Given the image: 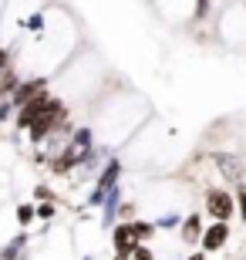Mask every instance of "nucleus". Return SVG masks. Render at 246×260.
Wrapping results in <instances>:
<instances>
[{
  "instance_id": "f257e3e1",
  "label": "nucleus",
  "mask_w": 246,
  "mask_h": 260,
  "mask_svg": "<svg viewBox=\"0 0 246 260\" xmlns=\"http://www.w3.org/2000/svg\"><path fill=\"white\" fill-rule=\"evenodd\" d=\"M64 122H67V108L54 98V102H51V105L44 108L38 118H34V125L27 128V132H30V142H34V145H44V142H48V135H54L57 128L64 125Z\"/></svg>"
},
{
  "instance_id": "f03ea898",
  "label": "nucleus",
  "mask_w": 246,
  "mask_h": 260,
  "mask_svg": "<svg viewBox=\"0 0 246 260\" xmlns=\"http://www.w3.org/2000/svg\"><path fill=\"white\" fill-rule=\"evenodd\" d=\"M206 213L213 216V220H223V223H229L233 220V213H236V196L229 193V189H206Z\"/></svg>"
},
{
  "instance_id": "7ed1b4c3",
  "label": "nucleus",
  "mask_w": 246,
  "mask_h": 260,
  "mask_svg": "<svg viewBox=\"0 0 246 260\" xmlns=\"http://www.w3.org/2000/svg\"><path fill=\"white\" fill-rule=\"evenodd\" d=\"M51 102H54V95H51V88L38 91V95L30 98V102H24V105L17 108V115H14V125H17L20 132H24V128H30V125H34V118H38L41 112H44V108L51 105Z\"/></svg>"
},
{
  "instance_id": "20e7f679",
  "label": "nucleus",
  "mask_w": 246,
  "mask_h": 260,
  "mask_svg": "<svg viewBox=\"0 0 246 260\" xmlns=\"http://www.w3.org/2000/svg\"><path fill=\"white\" fill-rule=\"evenodd\" d=\"M112 243H115V253L118 257H132V250L138 247V240H135V233H132V223H125L118 220L112 226Z\"/></svg>"
},
{
  "instance_id": "39448f33",
  "label": "nucleus",
  "mask_w": 246,
  "mask_h": 260,
  "mask_svg": "<svg viewBox=\"0 0 246 260\" xmlns=\"http://www.w3.org/2000/svg\"><path fill=\"white\" fill-rule=\"evenodd\" d=\"M226 240H229V223L213 220L206 230H202V240H199V243H202V250H206V253H213V250H223Z\"/></svg>"
},
{
  "instance_id": "423d86ee",
  "label": "nucleus",
  "mask_w": 246,
  "mask_h": 260,
  "mask_svg": "<svg viewBox=\"0 0 246 260\" xmlns=\"http://www.w3.org/2000/svg\"><path fill=\"white\" fill-rule=\"evenodd\" d=\"M122 173H125V166H122V159H115V155H108V162L98 169V176H95V186L98 189H112V186H118V179H122Z\"/></svg>"
},
{
  "instance_id": "0eeeda50",
  "label": "nucleus",
  "mask_w": 246,
  "mask_h": 260,
  "mask_svg": "<svg viewBox=\"0 0 246 260\" xmlns=\"http://www.w3.org/2000/svg\"><path fill=\"white\" fill-rule=\"evenodd\" d=\"M44 88H48V78H24V81H20L17 88H14V95H10V102H14V105H24V102H30V98L38 95V91H44Z\"/></svg>"
},
{
  "instance_id": "6e6552de",
  "label": "nucleus",
  "mask_w": 246,
  "mask_h": 260,
  "mask_svg": "<svg viewBox=\"0 0 246 260\" xmlns=\"http://www.w3.org/2000/svg\"><path fill=\"white\" fill-rule=\"evenodd\" d=\"M202 230H206V223H202V213H189L179 226V237L182 243H199L202 240Z\"/></svg>"
},
{
  "instance_id": "1a4fd4ad",
  "label": "nucleus",
  "mask_w": 246,
  "mask_h": 260,
  "mask_svg": "<svg viewBox=\"0 0 246 260\" xmlns=\"http://www.w3.org/2000/svg\"><path fill=\"white\" fill-rule=\"evenodd\" d=\"M132 233H135L138 243H149L159 233V226H155V220H132Z\"/></svg>"
},
{
  "instance_id": "9d476101",
  "label": "nucleus",
  "mask_w": 246,
  "mask_h": 260,
  "mask_svg": "<svg viewBox=\"0 0 246 260\" xmlns=\"http://www.w3.org/2000/svg\"><path fill=\"white\" fill-rule=\"evenodd\" d=\"M71 145H75V149H95V132H91V128L88 125H81V128H75V132H71Z\"/></svg>"
},
{
  "instance_id": "9b49d317",
  "label": "nucleus",
  "mask_w": 246,
  "mask_h": 260,
  "mask_svg": "<svg viewBox=\"0 0 246 260\" xmlns=\"http://www.w3.org/2000/svg\"><path fill=\"white\" fill-rule=\"evenodd\" d=\"M34 220H38V206H30V203H20V206H17V226H20V230H27Z\"/></svg>"
},
{
  "instance_id": "f8f14e48",
  "label": "nucleus",
  "mask_w": 246,
  "mask_h": 260,
  "mask_svg": "<svg viewBox=\"0 0 246 260\" xmlns=\"http://www.w3.org/2000/svg\"><path fill=\"white\" fill-rule=\"evenodd\" d=\"M155 226H159V230H175V226H182V216L179 213H165V216L155 220Z\"/></svg>"
},
{
  "instance_id": "ddd939ff",
  "label": "nucleus",
  "mask_w": 246,
  "mask_h": 260,
  "mask_svg": "<svg viewBox=\"0 0 246 260\" xmlns=\"http://www.w3.org/2000/svg\"><path fill=\"white\" fill-rule=\"evenodd\" d=\"M233 196H236V210H239V220H246V183L239 179L236 189H233Z\"/></svg>"
},
{
  "instance_id": "4468645a",
  "label": "nucleus",
  "mask_w": 246,
  "mask_h": 260,
  "mask_svg": "<svg viewBox=\"0 0 246 260\" xmlns=\"http://www.w3.org/2000/svg\"><path fill=\"white\" fill-rule=\"evenodd\" d=\"M213 14V0H196V10H192V20H206Z\"/></svg>"
},
{
  "instance_id": "2eb2a0df",
  "label": "nucleus",
  "mask_w": 246,
  "mask_h": 260,
  "mask_svg": "<svg viewBox=\"0 0 246 260\" xmlns=\"http://www.w3.org/2000/svg\"><path fill=\"white\" fill-rule=\"evenodd\" d=\"M54 213H57L54 200H44V203L38 206V220H54Z\"/></svg>"
},
{
  "instance_id": "dca6fc26",
  "label": "nucleus",
  "mask_w": 246,
  "mask_h": 260,
  "mask_svg": "<svg viewBox=\"0 0 246 260\" xmlns=\"http://www.w3.org/2000/svg\"><path fill=\"white\" fill-rule=\"evenodd\" d=\"M24 30H44V14H41V10L30 14V17L24 20Z\"/></svg>"
},
{
  "instance_id": "f3484780",
  "label": "nucleus",
  "mask_w": 246,
  "mask_h": 260,
  "mask_svg": "<svg viewBox=\"0 0 246 260\" xmlns=\"http://www.w3.org/2000/svg\"><path fill=\"white\" fill-rule=\"evenodd\" d=\"M132 260H155V253H152L149 243H138V247L132 250Z\"/></svg>"
},
{
  "instance_id": "a211bd4d",
  "label": "nucleus",
  "mask_w": 246,
  "mask_h": 260,
  "mask_svg": "<svg viewBox=\"0 0 246 260\" xmlns=\"http://www.w3.org/2000/svg\"><path fill=\"white\" fill-rule=\"evenodd\" d=\"M34 200H38V203L54 200V189H51V186H44V183H41V186H34Z\"/></svg>"
},
{
  "instance_id": "6ab92c4d",
  "label": "nucleus",
  "mask_w": 246,
  "mask_h": 260,
  "mask_svg": "<svg viewBox=\"0 0 246 260\" xmlns=\"http://www.w3.org/2000/svg\"><path fill=\"white\" fill-rule=\"evenodd\" d=\"M118 220H125V223L135 220V203H125L122 200V206H118Z\"/></svg>"
},
{
  "instance_id": "aec40b11",
  "label": "nucleus",
  "mask_w": 246,
  "mask_h": 260,
  "mask_svg": "<svg viewBox=\"0 0 246 260\" xmlns=\"http://www.w3.org/2000/svg\"><path fill=\"white\" fill-rule=\"evenodd\" d=\"M14 102H10V98H0V122H10V112H14Z\"/></svg>"
},
{
  "instance_id": "412c9836",
  "label": "nucleus",
  "mask_w": 246,
  "mask_h": 260,
  "mask_svg": "<svg viewBox=\"0 0 246 260\" xmlns=\"http://www.w3.org/2000/svg\"><path fill=\"white\" fill-rule=\"evenodd\" d=\"M186 260H206V250H199V253H189Z\"/></svg>"
},
{
  "instance_id": "4be33fe9",
  "label": "nucleus",
  "mask_w": 246,
  "mask_h": 260,
  "mask_svg": "<svg viewBox=\"0 0 246 260\" xmlns=\"http://www.w3.org/2000/svg\"><path fill=\"white\" fill-rule=\"evenodd\" d=\"M115 260H132V257H118V253H115Z\"/></svg>"
},
{
  "instance_id": "5701e85b",
  "label": "nucleus",
  "mask_w": 246,
  "mask_h": 260,
  "mask_svg": "<svg viewBox=\"0 0 246 260\" xmlns=\"http://www.w3.org/2000/svg\"><path fill=\"white\" fill-rule=\"evenodd\" d=\"M85 260H91V257H85Z\"/></svg>"
}]
</instances>
